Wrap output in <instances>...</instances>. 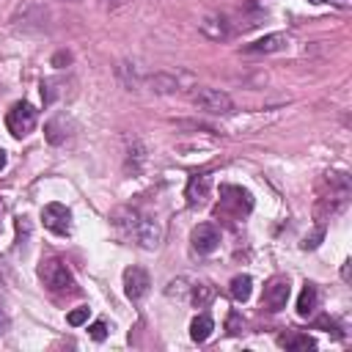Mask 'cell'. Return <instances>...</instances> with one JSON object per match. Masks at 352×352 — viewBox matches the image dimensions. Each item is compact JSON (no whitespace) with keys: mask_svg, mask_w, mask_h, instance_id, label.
I'll list each match as a JSON object with an SVG mask.
<instances>
[{"mask_svg":"<svg viewBox=\"0 0 352 352\" xmlns=\"http://www.w3.org/2000/svg\"><path fill=\"white\" fill-rule=\"evenodd\" d=\"M38 278L44 280V286L50 292H58V294H72L77 292V283L69 272V267L60 261V258H44L38 264Z\"/></svg>","mask_w":352,"mask_h":352,"instance_id":"obj_1","label":"cell"},{"mask_svg":"<svg viewBox=\"0 0 352 352\" xmlns=\"http://www.w3.org/2000/svg\"><path fill=\"white\" fill-rule=\"evenodd\" d=\"M192 104L201 113H206V116H228L234 110L231 96L226 91H220V88H201V91H195Z\"/></svg>","mask_w":352,"mask_h":352,"instance_id":"obj_2","label":"cell"},{"mask_svg":"<svg viewBox=\"0 0 352 352\" xmlns=\"http://www.w3.org/2000/svg\"><path fill=\"white\" fill-rule=\"evenodd\" d=\"M129 239H135L140 248H146V250H157L160 248V242H162V223L160 220H154V217H138V223L132 226V231H129Z\"/></svg>","mask_w":352,"mask_h":352,"instance_id":"obj_3","label":"cell"},{"mask_svg":"<svg viewBox=\"0 0 352 352\" xmlns=\"http://www.w3.org/2000/svg\"><path fill=\"white\" fill-rule=\"evenodd\" d=\"M6 126H8V132L14 138H25L36 126V110H33V104L30 102H16L8 110V116H6Z\"/></svg>","mask_w":352,"mask_h":352,"instance_id":"obj_4","label":"cell"},{"mask_svg":"<svg viewBox=\"0 0 352 352\" xmlns=\"http://www.w3.org/2000/svg\"><path fill=\"white\" fill-rule=\"evenodd\" d=\"M289 294H292L289 278H283V275H275V278H270V280H267V286H264V294H261V305H264L267 311H280V308H286V300H289Z\"/></svg>","mask_w":352,"mask_h":352,"instance_id":"obj_5","label":"cell"},{"mask_svg":"<svg viewBox=\"0 0 352 352\" xmlns=\"http://www.w3.org/2000/svg\"><path fill=\"white\" fill-rule=\"evenodd\" d=\"M184 82L192 85V77L187 72H179V74H173V72H157V74H151L146 80V85L154 94H176V91H184Z\"/></svg>","mask_w":352,"mask_h":352,"instance_id":"obj_6","label":"cell"},{"mask_svg":"<svg viewBox=\"0 0 352 352\" xmlns=\"http://www.w3.org/2000/svg\"><path fill=\"white\" fill-rule=\"evenodd\" d=\"M148 286H151V278L143 267H126L124 270V294L132 302H140L148 294Z\"/></svg>","mask_w":352,"mask_h":352,"instance_id":"obj_7","label":"cell"},{"mask_svg":"<svg viewBox=\"0 0 352 352\" xmlns=\"http://www.w3.org/2000/svg\"><path fill=\"white\" fill-rule=\"evenodd\" d=\"M190 245H192V250L201 253V256L217 250V245H220V231H217V226H214V223H198V226L192 228V234H190Z\"/></svg>","mask_w":352,"mask_h":352,"instance_id":"obj_8","label":"cell"},{"mask_svg":"<svg viewBox=\"0 0 352 352\" xmlns=\"http://www.w3.org/2000/svg\"><path fill=\"white\" fill-rule=\"evenodd\" d=\"M220 206H223V209H231L234 214H248L250 206H253V198H250V192L242 190V187L223 184V187H220Z\"/></svg>","mask_w":352,"mask_h":352,"instance_id":"obj_9","label":"cell"},{"mask_svg":"<svg viewBox=\"0 0 352 352\" xmlns=\"http://www.w3.org/2000/svg\"><path fill=\"white\" fill-rule=\"evenodd\" d=\"M41 220H44V228H50L52 234H69L72 228V212L63 204H47L41 209Z\"/></svg>","mask_w":352,"mask_h":352,"instance_id":"obj_10","label":"cell"},{"mask_svg":"<svg viewBox=\"0 0 352 352\" xmlns=\"http://www.w3.org/2000/svg\"><path fill=\"white\" fill-rule=\"evenodd\" d=\"M289 47V36L286 33H267L261 38H256L253 44L245 47V52H253V55H270V52H283Z\"/></svg>","mask_w":352,"mask_h":352,"instance_id":"obj_11","label":"cell"},{"mask_svg":"<svg viewBox=\"0 0 352 352\" xmlns=\"http://www.w3.org/2000/svg\"><path fill=\"white\" fill-rule=\"evenodd\" d=\"M198 28H201V33H204L206 38H212V41H223V38L231 36V25H228V19L220 16V14L204 16V19L198 22Z\"/></svg>","mask_w":352,"mask_h":352,"instance_id":"obj_12","label":"cell"},{"mask_svg":"<svg viewBox=\"0 0 352 352\" xmlns=\"http://www.w3.org/2000/svg\"><path fill=\"white\" fill-rule=\"evenodd\" d=\"M209 187H212V176L209 173H195L187 184V204L190 206H204L209 198Z\"/></svg>","mask_w":352,"mask_h":352,"instance_id":"obj_13","label":"cell"},{"mask_svg":"<svg viewBox=\"0 0 352 352\" xmlns=\"http://www.w3.org/2000/svg\"><path fill=\"white\" fill-rule=\"evenodd\" d=\"M44 135H47V140H50L52 146L63 143V140L69 138V118H66L63 113H58L55 118H50V121H47V126H44Z\"/></svg>","mask_w":352,"mask_h":352,"instance_id":"obj_14","label":"cell"},{"mask_svg":"<svg viewBox=\"0 0 352 352\" xmlns=\"http://www.w3.org/2000/svg\"><path fill=\"white\" fill-rule=\"evenodd\" d=\"M212 330H214V322H212L206 314L192 316V322H190V338H192L195 344H204V341L212 336Z\"/></svg>","mask_w":352,"mask_h":352,"instance_id":"obj_15","label":"cell"},{"mask_svg":"<svg viewBox=\"0 0 352 352\" xmlns=\"http://www.w3.org/2000/svg\"><path fill=\"white\" fill-rule=\"evenodd\" d=\"M316 300H319L316 286H314V283H305L302 292H300V297H297V314H300L302 319L311 316V314L316 311Z\"/></svg>","mask_w":352,"mask_h":352,"instance_id":"obj_16","label":"cell"},{"mask_svg":"<svg viewBox=\"0 0 352 352\" xmlns=\"http://www.w3.org/2000/svg\"><path fill=\"white\" fill-rule=\"evenodd\" d=\"M228 292H231V297H234L236 302H248V300H250V292H253V280H250V275H236V278L231 280Z\"/></svg>","mask_w":352,"mask_h":352,"instance_id":"obj_17","label":"cell"},{"mask_svg":"<svg viewBox=\"0 0 352 352\" xmlns=\"http://www.w3.org/2000/svg\"><path fill=\"white\" fill-rule=\"evenodd\" d=\"M190 297H192V302H195L198 308H204V305H209V302H212L214 289H212L209 283H195V286H190Z\"/></svg>","mask_w":352,"mask_h":352,"instance_id":"obj_18","label":"cell"},{"mask_svg":"<svg viewBox=\"0 0 352 352\" xmlns=\"http://www.w3.org/2000/svg\"><path fill=\"white\" fill-rule=\"evenodd\" d=\"M280 344H283V346H289V349H314V346H316V341H314V338H308V336H302V333L283 336V338H280Z\"/></svg>","mask_w":352,"mask_h":352,"instance_id":"obj_19","label":"cell"},{"mask_svg":"<svg viewBox=\"0 0 352 352\" xmlns=\"http://www.w3.org/2000/svg\"><path fill=\"white\" fill-rule=\"evenodd\" d=\"M88 314H91V308H88V305H80V308H74V311L66 314V322H69L72 327H80V324L88 322Z\"/></svg>","mask_w":352,"mask_h":352,"instance_id":"obj_20","label":"cell"},{"mask_svg":"<svg viewBox=\"0 0 352 352\" xmlns=\"http://www.w3.org/2000/svg\"><path fill=\"white\" fill-rule=\"evenodd\" d=\"M187 289H190V286H187V278H176V280H170V283H168L165 294H168V297H176V300H182V297L187 294Z\"/></svg>","mask_w":352,"mask_h":352,"instance_id":"obj_21","label":"cell"},{"mask_svg":"<svg viewBox=\"0 0 352 352\" xmlns=\"http://www.w3.org/2000/svg\"><path fill=\"white\" fill-rule=\"evenodd\" d=\"M322 236H324V228L319 226V228H316L311 236H305V239H302V250H314V248L319 245V239H322Z\"/></svg>","mask_w":352,"mask_h":352,"instance_id":"obj_22","label":"cell"},{"mask_svg":"<svg viewBox=\"0 0 352 352\" xmlns=\"http://www.w3.org/2000/svg\"><path fill=\"white\" fill-rule=\"evenodd\" d=\"M88 333H91L94 341H104V338H107V324H104V322H94V324L88 327Z\"/></svg>","mask_w":352,"mask_h":352,"instance_id":"obj_23","label":"cell"},{"mask_svg":"<svg viewBox=\"0 0 352 352\" xmlns=\"http://www.w3.org/2000/svg\"><path fill=\"white\" fill-rule=\"evenodd\" d=\"M69 60H72V52H63L60 50V52L52 55V66H58V69H63V63H69Z\"/></svg>","mask_w":352,"mask_h":352,"instance_id":"obj_24","label":"cell"},{"mask_svg":"<svg viewBox=\"0 0 352 352\" xmlns=\"http://www.w3.org/2000/svg\"><path fill=\"white\" fill-rule=\"evenodd\" d=\"M239 324H242V319H239V314H236V311H234V314H231V316H228V333H239V330H236V327H239Z\"/></svg>","mask_w":352,"mask_h":352,"instance_id":"obj_25","label":"cell"},{"mask_svg":"<svg viewBox=\"0 0 352 352\" xmlns=\"http://www.w3.org/2000/svg\"><path fill=\"white\" fill-rule=\"evenodd\" d=\"M3 168H6V151L0 148V170H3Z\"/></svg>","mask_w":352,"mask_h":352,"instance_id":"obj_26","label":"cell"},{"mask_svg":"<svg viewBox=\"0 0 352 352\" xmlns=\"http://www.w3.org/2000/svg\"><path fill=\"white\" fill-rule=\"evenodd\" d=\"M0 333H3V314H0Z\"/></svg>","mask_w":352,"mask_h":352,"instance_id":"obj_27","label":"cell"},{"mask_svg":"<svg viewBox=\"0 0 352 352\" xmlns=\"http://www.w3.org/2000/svg\"><path fill=\"white\" fill-rule=\"evenodd\" d=\"M69 3H77V0H69Z\"/></svg>","mask_w":352,"mask_h":352,"instance_id":"obj_28","label":"cell"}]
</instances>
